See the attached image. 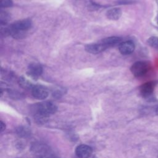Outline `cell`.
<instances>
[{"instance_id": "6da1fadb", "label": "cell", "mask_w": 158, "mask_h": 158, "mask_svg": "<svg viewBox=\"0 0 158 158\" xmlns=\"http://www.w3.org/2000/svg\"><path fill=\"white\" fill-rule=\"evenodd\" d=\"M31 22L30 19H23L13 23L9 28V35L15 38L25 37V33L30 28Z\"/></svg>"}, {"instance_id": "7a4b0ae2", "label": "cell", "mask_w": 158, "mask_h": 158, "mask_svg": "<svg viewBox=\"0 0 158 158\" xmlns=\"http://www.w3.org/2000/svg\"><path fill=\"white\" fill-rule=\"evenodd\" d=\"M57 106L50 101H44L38 103L35 106V110L38 115L42 117H48L57 111Z\"/></svg>"}, {"instance_id": "3957f363", "label": "cell", "mask_w": 158, "mask_h": 158, "mask_svg": "<svg viewBox=\"0 0 158 158\" xmlns=\"http://www.w3.org/2000/svg\"><path fill=\"white\" fill-rule=\"evenodd\" d=\"M149 69L148 64L144 61H137L135 62L131 67L130 70L133 75L139 77L144 75Z\"/></svg>"}, {"instance_id": "277c9868", "label": "cell", "mask_w": 158, "mask_h": 158, "mask_svg": "<svg viewBox=\"0 0 158 158\" xmlns=\"http://www.w3.org/2000/svg\"><path fill=\"white\" fill-rule=\"evenodd\" d=\"M31 94L35 98L43 100L48 96V91L43 86L35 85L31 88Z\"/></svg>"}, {"instance_id": "5b68a950", "label": "cell", "mask_w": 158, "mask_h": 158, "mask_svg": "<svg viewBox=\"0 0 158 158\" xmlns=\"http://www.w3.org/2000/svg\"><path fill=\"white\" fill-rule=\"evenodd\" d=\"M92 148L86 144H80L75 149V154L79 158H88L91 156Z\"/></svg>"}, {"instance_id": "8992f818", "label": "cell", "mask_w": 158, "mask_h": 158, "mask_svg": "<svg viewBox=\"0 0 158 158\" xmlns=\"http://www.w3.org/2000/svg\"><path fill=\"white\" fill-rule=\"evenodd\" d=\"M42 72L43 68L41 65L36 63H32L28 66L27 73L32 78L36 79L41 75Z\"/></svg>"}, {"instance_id": "52a82bcc", "label": "cell", "mask_w": 158, "mask_h": 158, "mask_svg": "<svg viewBox=\"0 0 158 158\" xmlns=\"http://www.w3.org/2000/svg\"><path fill=\"white\" fill-rule=\"evenodd\" d=\"M135 48L134 43L132 41L128 40L122 42L118 46L120 52L123 55H128L131 54Z\"/></svg>"}, {"instance_id": "ba28073f", "label": "cell", "mask_w": 158, "mask_h": 158, "mask_svg": "<svg viewBox=\"0 0 158 158\" xmlns=\"http://www.w3.org/2000/svg\"><path fill=\"white\" fill-rule=\"evenodd\" d=\"M106 49L107 48L101 41L97 43L89 44L85 46V50L91 54H98Z\"/></svg>"}, {"instance_id": "9c48e42d", "label": "cell", "mask_w": 158, "mask_h": 158, "mask_svg": "<svg viewBox=\"0 0 158 158\" xmlns=\"http://www.w3.org/2000/svg\"><path fill=\"white\" fill-rule=\"evenodd\" d=\"M155 83L152 81L146 82L140 86L139 91L141 96L144 98H147L151 96L154 91Z\"/></svg>"}, {"instance_id": "30bf717a", "label": "cell", "mask_w": 158, "mask_h": 158, "mask_svg": "<svg viewBox=\"0 0 158 158\" xmlns=\"http://www.w3.org/2000/svg\"><path fill=\"white\" fill-rule=\"evenodd\" d=\"M122 39L118 36H110L104 38L101 41V42L107 48L113 46H115L118 44L122 43Z\"/></svg>"}, {"instance_id": "8fae6325", "label": "cell", "mask_w": 158, "mask_h": 158, "mask_svg": "<svg viewBox=\"0 0 158 158\" xmlns=\"http://www.w3.org/2000/svg\"><path fill=\"white\" fill-rule=\"evenodd\" d=\"M122 15V10L119 8H112L106 12L107 17L112 20H116L120 19Z\"/></svg>"}, {"instance_id": "7c38bea8", "label": "cell", "mask_w": 158, "mask_h": 158, "mask_svg": "<svg viewBox=\"0 0 158 158\" xmlns=\"http://www.w3.org/2000/svg\"><path fill=\"white\" fill-rule=\"evenodd\" d=\"M19 85L21 86V87L25 88V89H31L33 88V85H31V83H30V81H28V80H27L25 78H20L19 81Z\"/></svg>"}, {"instance_id": "4fadbf2b", "label": "cell", "mask_w": 158, "mask_h": 158, "mask_svg": "<svg viewBox=\"0 0 158 158\" xmlns=\"http://www.w3.org/2000/svg\"><path fill=\"white\" fill-rule=\"evenodd\" d=\"M147 43L149 46L152 48H157L158 47V38L156 36H151L148 38L147 40Z\"/></svg>"}, {"instance_id": "5bb4252c", "label": "cell", "mask_w": 158, "mask_h": 158, "mask_svg": "<svg viewBox=\"0 0 158 158\" xmlns=\"http://www.w3.org/2000/svg\"><path fill=\"white\" fill-rule=\"evenodd\" d=\"M13 2L12 0H0L1 7H9L12 6Z\"/></svg>"}, {"instance_id": "9a60e30c", "label": "cell", "mask_w": 158, "mask_h": 158, "mask_svg": "<svg viewBox=\"0 0 158 158\" xmlns=\"http://www.w3.org/2000/svg\"><path fill=\"white\" fill-rule=\"evenodd\" d=\"M9 19V15L6 12H1V15H0V20L1 23H6Z\"/></svg>"}, {"instance_id": "2e32d148", "label": "cell", "mask_w": 158, "mask_h": 158, "mask_svg": "<svg viewBox=\"0 0 158 158\" xmlns=\"http://www.w3.org/2000/svg\"><path fill=\"white\" fill-rule=\"evenodd\" d=\"M0 125H1V131L2 132L4 130H5V128H6V125H5V123L2 122V121H1L0 122Z\"/></svg>"}, {"instance_id": "e0dca14e", "label": "cell", "mask_w": 158, "mask_h": 158, "mask_svg": "<svg viewBox=\"0 0 158 158\" xmlns=\"http://www.w3.org/2000/svg\"><path fill=\"white\" fill-rule=\"evenodd\" d=\"M156 114H157V115H158V107H157V109H156Z\"/></svg>"}, {"instance_id": "ac0fdd59", "label": "cell", "mask_w": 158, "mask_h": 158, "mask_svg": "<svg viewBox=\"0 0 158 158\" xmlns=\"http://www.w3.org/2000/svg\"><path fill=\"white\" fill-rule=\"evenodd\" d=\"M88 158H96V157H95L94 156H89Z\"/></svg>"}, {"instance_id": "d6986e66", "label": "cell", "mask_w": 158, "mask_h": 158, "mask_svg": "<svg viewBox=\"0 0 158 158\" xmlns=\"http://www.w3.org/2000/svg\"><path fill=\"white\" fill-rule=\"evenodd\" d=\"M156 2H157V5H158V0H156Z\"/></svg>"}, {"instance_id": "ffe728a7", "label": "cell", "mask_w": 158, "mask_h": 158, "mask_svg": "<svg viewBox=\"0 0 158 158\" xmlns=\"http://www.w3.org/2000/svg\"><path fill=\"white\" fill-rule=\"evenodd\" d=\"M157 23H158V20H157Z\"/></svg>"}]
</instances>
